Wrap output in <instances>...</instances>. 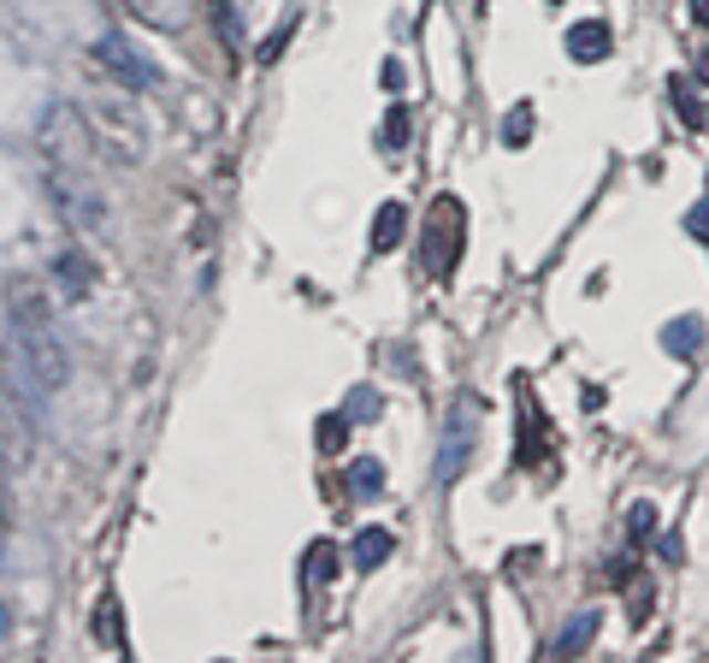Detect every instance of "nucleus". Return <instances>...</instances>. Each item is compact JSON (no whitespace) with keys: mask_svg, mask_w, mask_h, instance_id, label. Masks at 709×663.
I'll return each instance as SVG.
<instances>
[{"mask_svg":"<svg viewBox=\"0 0 709 663\" xmlns=\"http://www.w3.org/2000/svg\"><path fill=\"white\" fill-rule=\"evenodd\" d=\"M65 367L72 362H65V338L48 297L37 284H12V385L30 403H42L65 385Z\"/></svg>","mask_w":709,"mask_h":663,"instance_id":"nucleus-1","label":"nucleus"},{"mask_svg":"<svg viewBox=\"0 0 709 663\" xmlns=\"http://www.w3.org/2000/svg\"><path fill=\"white\" fill-rule=\"evenodd\" d=\"M90 125L95 137L107 143V155H125V160H143V118L131 113V101H101V107H90Z\"/></svg>","mask_w":709,"mask_h":663,"instance_id":"nucleus-2","label":"nucleus"},{"mask_svg":"<svg viewBox=\"0 0 709 663\" xmlns=\"http://www.w3.org/2000/svg\"><path fill=\"white\" fill-rule=\"evenodd\" d=\"M95 60L118 77V90H154V83H160V72H154V65H148L143 54H136V48H131L125 37H101Z\"/></svg>","mask_w":709,"mask_h":663,"instance_id":"nucleus-3","label":"nucleus"},{"mask_svg":"<svg viewBox=\"0 0 709 663\" xmlns=\"http://www.w3.org/2000/svg\"><path fill=\"white\" fill-rule=\"evenodd\" d=\"M461 261V201H438L431 208V249H426V267L431 273H449Z\"/></svg>","mask_w":709,"mask_h":663,"instance_id":"nucleus-4","label":"nucleus"},{"mask_svg":"<svg viewBox=\"0 0 709 663\" xmlns=\"http://www.w3.org/2000/svg\"><path fill=\"white\" fill-rule=\"evenodd\" d=\"M663 350H668V355H680V362H691V355L703 350V320H698V314L668 320V327H663Z\"/></svg>","mask_w":709,"mask_h":663,"instance_id":"nucleus-5","label":"nucleus"},{"mask_svg":"<svg viewBox=\"0 0 709 663\" xmlns=\"http://www.w3.org/2000/svg\"><path fill=\"white\" fill-rule=\"evenodd\" d=\"M390 551H396V539L385 533V527H361L355 546H350V563H355V569H385Z\"/></svg>","mask_w":709,"mask_h":663,"instance_id":"nucleus-6","label":"nucleus"},{"mask_svg":"<svg viewBox=\"0 0 709 663\" xmlns=\"http://www.w3.org/2000/svg\"><path fill=\"white\" fill-rule=\"evenodd\" d=\"M467 450H473V403H467V415L456 421V445H444V456H438V480L444 486L467 468Z\"/></svg>","mask_w":709,"mask_h":663,"instance_id":"nucleus-7","label":"nucleus"},{"mask_svg":"<svg viewBox=\"0 0 709 663\" xmlns=\"http://www.w3.org/2000/svg\"><path fill=\"white\" fill-rule=\"evenodd\" d=\"M567 54H574L580 65L609 60V24H574L567 30Z\"/></svg>","mask_w":709,"mask_h":663,"instance_id":"nucleus-8","label":"nucleus"},{"mask_svg":"<svg viewBox=\"0 0 709 663\" xmlns=\"http://www.w3.org/2000/svg\"><path fill=\"white\" fill-rule=\"evenodd\" d=\"M403 231H408L403 201H385V208H378V219H373V249H378V255L396 249V244H403Z\"/></svg>","mask_w":709,"mask_h":663,"instance_id":"nucleus-9","label":"nucleus"},{"mask_svg":"<svg viewBox=\"0 0 709 663\" xmlns=\"http://www.w3.org/2000/svg\"><path fill=\"white\" fill-rule=\"evenodd\" d=\"M60 291L72 297V302H83L95 291V267L83 261V255H60Z\"/></svg>","mask_w":709,"mask_h":663,"instance_id":"nucleus-10","label":"nucleus"},{"mask_svg":"<svg viewBox=\"0 0 709 663\" xmlns=\"http://www.w3.org/2000/svg\"><path fill=\"white\" fill-rule=\"evenodd\" d=\"M350 491L355 498H378V491H385V463H378V456H355L350 463Z\"/></svg>","mask_w":709,"mask_h":663,"instance_id":"nucleus-11","label":"nucleus"},{"mask_svg":"<svg viewBox=\"0 0 709 663\" xmlns=\"http://www.w3.org/2000/svg\"><path fill=\"white\" fill-rule=\"evenodd\" d=\"M592 640H597V610H580V617L562 628L556 652H580V645H592Z\"/></svg>","mask_w":709,"mask_h":663,"instance_id":"nucleus-12","label":"nucleus"},{"mask_svg":"<svg viewBox=\"0 0 709 663\" xmlns=\"http://www.w3.org/2000/svg\"><path fill=\"white\" fill-rule=\"evenodd\" d=\"M627 539H633V546H650V539H656V509L650 504L627 509Z\"/></svg>","mask_w":709,"mask_h":663,"instance_id":"nucleus-13","label":"nucleus"},{"mask_svg":"<svg viewBox=\"0 0 709 663\" xmlns=\"http://www.w3.org/2000/svg\"><path fill=\"white\" fill-rule=\"evenodd\" d=\"M526 137H532V107H514V113L503 118V143H509V148H526Z\"/></svg>","mask_w":709,"mask_h":663,"instance_id":"nucleus-14","label":"nucleus"},{"mask_svg":"<svg viewBox=\"0 0 709 663\" xmlns=\"http://www.w3.org/2000/svg\"><path fill=\"white\" fill-rule=\"evenodd\" d=\"M674 113H680L686 125H703V101L686 90V77H674Z\"/></svg>","mask_w":709,"mask_h":663,"instance_id":"nucleus-15","label":"nucleus"},{"mask_svg":"<svg viewBox=\"0 0 709 663\" xmlns=\"http://www.w3.org/2000/svg\"><path fill=\"white\" fill-rule=\"evenodd\" d=\"M332 563H337V546H325V539H320V546L307 551V574H314V581H332V574H337Z\"/></svg>","mask_w":709,"mask_h":663,"instance_id":"nucleus-16","label":"nucleus"},{"mask_svg":"<svg viewBox=\"0 0 709 663\" xmlns=\"http://www.w3.org/2000/svg\"><path fill=\"white\" fill-rule=\"evenodd\" d=\"M403 143H408V107H390V113H385V148L396 155Z\"/></svg>","mask_w":709,"mask_h":663,"instance_id":"nucleus-17","label":"nucleus"},{"mask_svg":"<svg viewBox=\"0 0 709 663\" xmlns=\"http://www.w3.org/2000/svg\"><path fill=\"white\" fill-rule=\"evenodd\" d=\"M343 427H350L343 415H325V421H320V445H325V450H343Z\"/></svg>","mask_w":709,"mask_h":663,"instance_id":"nucleus-18","label":"nucleus"},{"mask_svg":"<svg viewBox=\"0 0 709 663\" xmlns=\"http://www.w3.org/2000/svg\"><path fill=\"white\" fill-rule=\"evenodd\" d=\"M378 415V391H355L350 397V421H373Z\"/></svg>","mask_w":709,"mask_h":663,"instance_id":"nucleus-19","label":"nucleus"},{"mask_svg":"<svg viewBox=\"0 0 709 663\" xmlns=\"http://www.w3.org/2000/svg\"><path fill=\"white\" fill-rule=\"evenodd\" d=\"M125 7L136 12V19H143V24H166V12L160 7H154V0H125Z\"/></svg>","mask_w":709,"mask_h":663,"instance_id":"nucleus-20","label":"nucleus"},{"mask_svg":"<svg viewBox=\"0 0 709 663\" xmlns=\"http://www.w3.org/2000/svg\"><path fill=\"white\" fill-rule=\"evenodd\" d=\"M686 231H691V237H709V201H698V208L686 214Z\"/></svg>","mask_w":709,"mask_h":663,"instance_id":"nucleus-21","label":"nucleus"},{"mask_svg":"<svg viewBox=\"0 0 709 663\" xmlns=\"http://www.w3.org/2000/svg\"><path fill=\"white\" fill-rule=\"evenodd\" d=\"M680 557H686V546H680V539L668 533V539H663V563H680Z\"/></svg>","mask_w":709,"mask_h":663,"instance_id":"nucleus-22","label":"nucleus"},{"mask_svg":"<svg viewBox=\"0 0 709 663\" xmlns=\"http://www.w3.org/2000/svg\"><path fill=\"white\" fill-rule=\"evenodd\" d=\"M691 19H698V24H709V0H691Z\"/></svg>","mask_w":709,"mask_h":663,"instance_id":"nucleus-23","label":"nucleus"},{"mask_svg":"<svg viewBox=\"0 0 709 663\" xmlns=\"http://www.w3.org/2000/svg\"><path fill=\"white\" fill-rule=\"evenodd\" d=\"M698 83H709V48H703V54H698Z\"/></svg>","mask_w":709,"mask_h":663,"instance_id":"nucleus-24","label":"nucleus"}]
</instances>
